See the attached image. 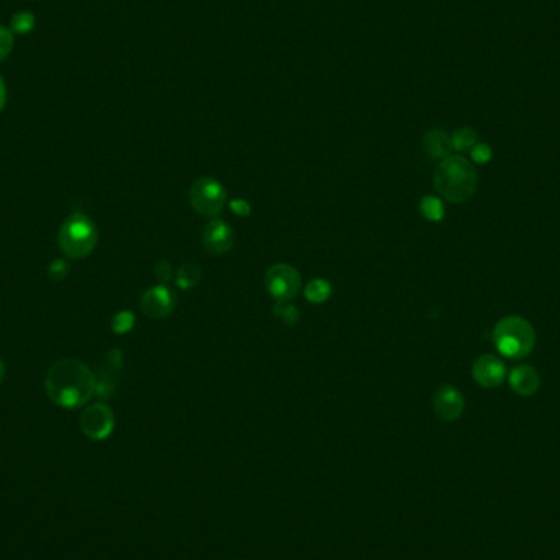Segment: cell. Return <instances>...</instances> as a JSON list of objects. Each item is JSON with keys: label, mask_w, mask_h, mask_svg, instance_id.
Returning <instances> with one entry per match:
<instances>
[{"label": "cell", "mask_w": 560, "mask_h": 560, "mask_svg": "<svg viewBox=\"0 0 560 560\" xmlns=\"http://www.w3.org/2000/svg\"><path fill=\"white\" fill-rule=\"evenodd\" d=\"M451 138H453L454 151H469V149H472L477 144V133L472 128H467V126L455 130Z\"/></svg>", "instance_id": "18"}, {"label": "cell", "mask_w": 560, "mask_h": 560, "mask_svg": "<svg viewBox=\"0 0 560 560\" xmlns=\"http://www.w3.org/2000/svg\"><path fill=\"white\" fill-rule=\"evenodd\" d=\"M6 364H3L2 359H0V384L3 382V379H6Z\"/></svg>", "instance_id": "27"}, {"label": "cell", "mask_w": 560, "mask_h": 560, "mask_svg": "<svg viewBox=\"0 0 560 560\" xmlns=\"http://www.w3.org/2000/svg\"><path fill=\"white\" fill-rule=\"evenodd\" d=\"M421 215L430 221H441L444 218V205H442L441 199L432 195H426L420 204Z\"/></svg>", "instance_id": "17"}, {"label": "cell", "mask_w": 560, "mask_h": 560, "mask_svg": "<svg viewBox=\"0 0 560 560\" xmlns=\"http://www.w3.org/2000/svg\"><path fill=\"white\" fill-rule=\"evenodd\" d=\"M98 241L96 223L84 213H73L64 220L58 233L61 251L69 259H84L92 254Z\"/></svg>", "instance_id": "4"}, {"label": "cell", "mask_w": 560, "mask_h": 560, "mask_svg": "<svg viewBox=\"0 0 560 560\" xmlns=\"http://www.w3.org/2000/svg\"><path fill=\"white\" fill-rule=\"evenodd\" d=\"M69 271L70 266L68 261H64V259H56V261L51 262L48 267V275L50 279H53L54 282H61L69 275Z\"/></svg>", "instance_id": "21"}, {"label": "cell", "mask_w": 560, "mask_h": 560, "mask_svg": "<svg viewBox=\"0 0 560 560\" xmlns=\"http://www.w3.org/2000/svg\"><path fill=\"white\" fill-rule=\"evenodd\" d=\"M432 408L441 420L455 421L464 413V395L454 385H441L432 398Z\"/></svg>", "instance_id": "11"}, {"label": "cell", "mask_w": 560, "mask_h": 560, "mask_svg": "<svg viewBox=\"0 0 560 560\" xmlns=\"http://www.w3.org/2000/svg\"><path fill=\"white\" fill-rule=\"evenodd\" d=\"M200 280H202V269L199 264H194V262L181 266L176 272V284L183 290L194 289Z\"/></svg>", "instance_id": "14"}, {"label": "cell", "mask_w": 560, "mask_h": 560, "mask_svg": "<svg viewBox=\"0 0 560 560\" xmlns=\"http://www.w3.org/2000/svg\"><path fill=\"white\" fill-rule=\"evenodd\" d=\"M229 209H232L234 213L239 216H248L249 213H251V206H249L246 200H239V199L232 200L229 202Z\"/></svg>", "instance_id": "25"}, {"label": "cell", "mask_w": 560, "mask_h": 560, "mask_svg": "<svg viewBox=\"0 0 560 560\" xmlns=\"http://www.w3.org/2000/svg\"><path fill=\"white\" fill-rule=\"evenodd\" d=\"M192 209L202 216L215 218L221 213L227 204V192L218 181L211 177H200L189 189Z\"/></svg>", "instance_id": "5"}, {"label": "cell", "mask_w": 560, "mask_h": 560, "mask_svg": "<svg viewBox=\"0 0 560 560\" xmlns=\"http://www.w3.org/2000/svg\"><path fill=\"white\" fill-rule=\"evenodd\" d=\"M135 326V317L131 312H120L116 313L114 319H112V329L116 334L128 333L131 328Z\"/></svg>", "instance_id": "19"}, {"label": "cell", "mask_w": 560, "mask_h": 560, "mask_svg": "<svg viewBox=\"0 0 560 560\" xmlns=\"http://www.w3.org/2000/svg\"><path fill=\"white\" fill-rule=\"evenodd\" d=\"M7 97H8L7 84H6V81H3V77L0 76V112H2L7 105Z\"/></svg>", "instance_id": "26"}, {"label": "cell", "mask_w": 560, "mask_h": 560, "mask_svg": "<svg viewBox=\"0 0 560 560\" xmlns=\"http://www.w3.org/2000/svg\"><path fill=\"white\" fill-rule=\"evenodd\" d=\"M234 241H236V236H234L232 225L223 220H211L205 227L204 233H202L204 248L210 254H215V256H221V254L232 251Z\"/></svg>", "instance_id": "10"}, {"label": "cell", "mask_w": 560, "mask_h": 560, "mask_svg": "<svg viewBox=\"0 0 560 560\" xmlns=\"http://www.w3.org/2000/svg\"><path fill=\"white\" fill-rule=\"evenodd\" d=\"M36 27V17L31 12H18L12 17L10 20V30L15 35H28L35 30Z\"/></svg>", "instance_id": "16"}, {"label": "cell", "mask_w": 560, "mask_h": 560, "mask_svg": "<svg viewBox=\"0 0 560 560\" xmlns=\"http://www.w3.org/2000/svg\"><path fill=\"white\" fill-rule=\"evenodd\" d=\"M274 313L289 324H294V323H296V319H298V312H296L294 307H290V305H285V303L277 305Z\"/></svg>", "instance_id": "23"}, {"label": "cell", "mask_w": 560, "mask_h": 560, "mask_svg": "<svg viewBox=\"0 0 560 560\" xmlns=\"http://www.w3.org/2000/svg\"><path fill=\"white\" fill-rule=\"evenodd\" d=\"M331 295V284L324 279H313L305 287V296L312 303H323L326 302Z\"/></svg>", "instance_id": "15"}, {"label": "cell", "mask_w": 560, "mask_h": 560, "mask_svg": "<svg viewBox=\"0 0 560 560\" xmlns=\"http://www.w3.org/2000/svg\"><path fill=\"white\" fill-rule=\"evenodd\" d=\"M423 148L432 159H446L453 156V138L444 130H430L423 138Z\"/></svg>", "instance_id": "13"}, {"label": "cell", "mask_w": 560, "mask_h": 560, "mask_svg": "<svg viewBox=\"0 0 560 560\" xmlns=\"http://www.w3.org/2000/svg\"><path fill=\"white\" fill-rule=\"evenodd\" d=\"M154 275H156V279L159 282H162V284H164V282H169L172 279V275H174L172 266L169 264V262H166V261L158 262L156 267H154Z\"/></svg>", "instance_id": "24"}, {"label": "cell", "mask_w": 560, "mask_h": 560, "mask_svg": "<svg viewBox=\"0 0 560 560\" xmlns=\"http://www.w3.org/2000/svg\"><path fill=\"white\" fill-rule=\"evenodd\" d=\"M470 156H472L474 162L487 164V162L492 161L493 153H492V148L488 144L477 143L472 149H470Z\"/></svg>", "instance_id": "22"}, {"label": "cell", "mask_w": 560, "mask_h": 560, "mask_svg": "<svg viewBox=\"0 0 560 560\" xmlns=\"http://www.w3.org/2000/svg\"><path fill=\"white\" fill-rule=\"evenodd\" d=\"M266 289L279 303L294 300L302 289V277L289 264H275L266 272Z\"/></svg>", "instance_id": "6"}, {"label": "cell", "mask_w": 560, "mask_h": 560, "mask_svg": "<svg viewBox=\"0 0 560 560\" xmlns=\"http://www.w3.org/2000/svg\"><path fill=\"white\" fill-rule=\"evenodd\" d=\"M472 375L480 387L497 388L506 379V365L498 356L483 354L474 361Z\"/></svg>", "instance_id": "9"}, {"label": "cell", "mask_w": 560, "mask_h": 560, "mask_svg": "<svg viewBox=\"0 0 560 560\" xmlns=\"http://www.w3.org/2000/svg\"><path fill=\"white\" fill-rule=\"evenodd\" d=\"M434 189L451 204H464L472 199L478 186V174L474 164L464 156H449L437 164L432 176Z\"/></svg>", "instance_id": "2"}, {"label": "cell", "mask_w": 560, "mask_h": 560, "mask_svg": "<svg viewBox=\"0 0 560 560\" xmlns=\"http://www.w3.org/2000/svg\"><path fill=\"white\" fill-rule=\"evenodd\" d=\"M177 298L174 292L166 285H156L146 290L141 295L139 307L146 317H151L154 319L167 318L174 310H176Z\"/></svg>", "instance_id": "8"}, {"label": "cell", "mask_w": 560, "mask_h": 560, "mask_svg": "<svg viewBox=\"0 0 560 560\" xmlns=\"http://www.w3.org/2000/svg\"><path fill=\"white\" fill-rule=\"evenodd\" d=\"M15 46V40H13V33L10 28L0 25V63L7 59Z\"/></svg>", "instance_id": "20"}, {"label": "cell", "mask_w": 560, "mask_h": 560, "mask_svg": "<svg viewBox=\"0 0 560 560\" xmlns=\"http://www.w3.org/2000/svg\"><path fill=\"white\" fill-rule=\"evenodd\" d=\"M493 345L503 357L508 359H524L536 346V331L528 319L522 317L501 318L492 333Z\"/></svg>", "instance_id": "3"}, {"label": "cell", "mask_w": 560, "mask_h": 560, "mask_svg": "<svg viewBox=\"0 0 560 560\" xmlns=\"http://www.w3.org/2000/svg\"><path fill=\"white\" fill-rule=\"evenodd\" d=\"M508 382H510L513 392L520 395V397H533L540 387V377L538 370L528 364L517 365L515 369H511Z\"/></svg>", "instance_id": "12"}, {"label": "cell", "mask_w": 560, "mask_h": 560, "mask_svg": "<svg viewBox=\"0 0 560 560\" xmlns=\"http://www.w3.org/2000/svg\"><path fill=\"white\" fill-rule=\"evenodd\" d=\"M79 425L89 439L103 441L112 434L115 427L114 411L105 403H93L84 408L79 418Z\"/></svg>", "instance_id": "7"}, {"label": "cell", "mask_w": 560, "mask_h": 560, "mask_svg": "<svg viewBox=\"0 0 560 560\" xmlns=\"http://www.w3.org/2000/svg\"><path fill=\"white\" fill-rule=\"evenodd\" d=\"M96 375L77 359L56 361L46 374L45 387L50 400L61 408H81L96 395Z\"/></svg>", "instance_id": "1"}]
</instances>
